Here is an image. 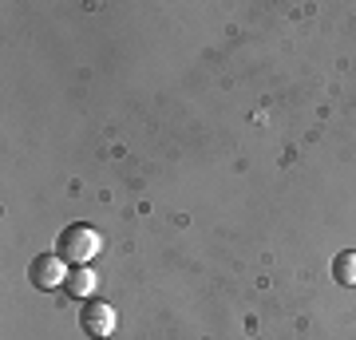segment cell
Segmentation results:
<instances>
[{
  "label": "cell",
  "mask_w": 356,
  "mask_h": 340,
  "mask_svg": "<svg viewBox=\"0 0 356 340\" xmlns=\"http://www.w3.org/2000/svg\"><path fill=\"white\" fill-rule=\"evenodd\" d=\"M99 289V273L91 269V265H72V273H67V285L64 293L67 297H76V301H91Z\"/></svg>",
  "instance_id": "obj_4"
},
{
  "label": "cell",
  "mask_w": 356,
  "mask_h": 340,
  "mask_svg": "<svg viewBox=\"0 0 356 340\" xmlns=\"http://www.w3.org/2000/svg\"><path fill=\"white\" fill-rule=\"evenodd\" d=\"M67 261L60 257V253H40L36 261L28 265V281L36 285V289H44V293H51V289H64L67 285Z\"/></svg>",
  "instance_id": "obj_2"
},
{
  "label": "cell",
  "mask_w": 356,
  "mask_h": 340,
  "mask_svg": "<svg viewBox=\"0 0 356 340\" xmlns=\"http://www.w3.org/2000/svg\"><path fill=\"white\" fill-rule=\"evenodd\" d=\"M332 277H337V285H348V289H353L356 285V250L337 253V261H332Z\"/></svg>",
  "instance_id": "obj_5"
},
{
  "label": "cell",
  "mask_w": 356,
  "mask_h": 340,
  "mask_svg": "<svg viewBox=\"0 0 356 340\" xmlns=\"http://www.w3.org/2000/svg\"><path fill=\"white\" fill-rule=\"evenodd\" d=\"M56 253L72 265H91L103 253V234L95 226H88V222H72L60 234V241H56Z\"/></svg>",
  "instance_id": "obj_1"
},
{
  "label": "cell",
  "mask_w": 356,
  "mask_h": 340,
  "mask_svg": "<svg viewBox=\"0 0 356 340\" xmlns=\"http://www.w3.org/2000/svg\"><path fill=\"white\" fill-rule=\"evenodd\" d=\"M115 325H119V316H115V309L107 301H88L79 309V328L91 340H107L115 332Z\"/></svg>",
  "instance_id": "obj_3"
}]
</instances>
